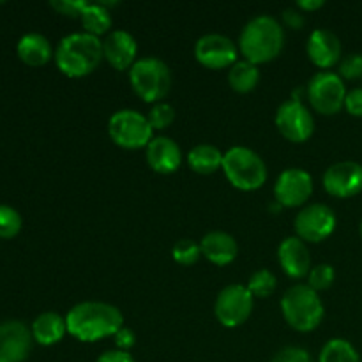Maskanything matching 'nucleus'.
Segmentation results:
<instances>
[{"label":"nucleus","instance_id":"1","mask_svg":"<svg viewBox=\"0 0 362 362\" xmlns=\"http://www.w3.org/2000/svg\"><path fill=\"white\" fill-rule=\"evenodd\" d=\"M67 332L78 341L94 343L115 336L124 327V317L113 304L101 300H85L66 315Z\"/></svg>","mask_w":362,"mask_h":362},{"label":"nucleus","instance_id":"2","mask_svg":"<svg viewBox=\"0 0 362 362\" xmlns=\"http://www.w3.org/2000/svg\"><path fill=\"white\" fill-rule=\"evenodd\" d=\"M285 45V30L271 14H258L244 25L239 35V49L246 60L265 64L274 60Z\"/></svg>","mask_w":362,"mask_h":362},{"label":"nucleus","instance_id":"3","mask_svg":"<svg viewBox=\"0 0 362 362\" xmlns=\"http://www.w3.org/2000/svg\"><path fill=\"white\" fill-rule=\"evenodd\" d=\"M103 41L87 32H73L60 39L55 49L57 67L69 78H81L101 64Z\"/></svg>","mask_w":362,"mask_h":362},{"label":"nucleus","instance_id":"4","mask_svg":"<svg viewBox=\"0 0 362 362\" xmlns=\"http://www.w3.org/2000/svg\"><path fill=\"white\" fill-rule=\"evenodd\" d=\"M281 313L292 329L311 332L324 320L325 308L318 292H315L308 283H297L281 297Z\"/></svg>","mask_w":362,"mask_h":362},{"label":"nucleus","instance_id":"5","mask_svg":"<svg viewBox=\"0 0 362 362\" xmlns=\"http://www.w3.org/2000/svg\"><path fill=\"white\" fill-rule=\"evenodd\" d=\"M221 170L233 187L240 191L260 189L267 180V165L253 148L237 147L228 148L223 158Z\"/></svg>","mask_w":362,"mask_h":362},{"label":"nucleus","instance_id":"6","mask_svg":"<svg viewBox=\"0 0 362 362\" xmlns=\"http://www.w3.org/2000/svg\"><path fill=\"white\" fill-rule=\"evenodd\" d=\"M133 90L147 103H161L172 87V71L159 57H141L129 69Z\"/></svg>","mask_w":362,"mask_h":362},{"label":"nucleus","instance_id":"7","mask_svg":"<svg viewBox=\"0 0 362 362\" xmlns=\"http://www.w3.org/2000/svg\"><path fill=\"white\" fill-rule=\"evenodd\" d=\"M108 134L112 141L127 151H136L151 144L154 129L148 124L147 115H141L136 110H119L108 120Z\"/></svg>","mask_w":362,"mask_h":362},{"label":"nucleus","instance_id":"8","mask_svg":"<svg viewBox=\"0 0 362 362\" xmlns=\"http://www.w3.org/2000/svg\"><path fill=\"white\" fill-rule=\"evenodd\" d=\"M346 92L345 81L334 71H318L306 87L311 108L322 115H336L345 108Z\"/></svg>","mask_w":362,"mask_h":362},{"label":"nucleus","instance_id":"9","mask_svg":"<svg viewBox=\"0 0 362 362\" xmlns=\"http://www.w3.org/2000/svg\"><path fill=\"white\" fill-rule=\"evenodd\" d=\"M255 297L247 290V286L233 283L225 286L216 297L214 315L223 327L235 329L243 325L253 313Z\"/></svg>","mask_w":362,"mask_h":362},{"label":"nucleus","instance_id":"10","mask_svg":"<svg viewBox=\"0 0 362 362\" xmlns=\"http://www.w3.org/2000/svg\"><path fill=\"white\" fill-rule=\"evenodd\" d=\"M276 127L288 141L303 144L315 131L313 113L300 99L290 98L278 106Z\"/></svg>","mask_w":362,"mask_h":362},{"label":"nucleus","instance_id":"11","mask_svg":"<svg viewBox=\"0 0 362 362\" xmlns=\"http://www.w3.org/2000/svg\"><path fill=\"white\" fill-rule=\"evenodd\" d=\"M336 228V214L329 205L310 204L297 212L293 230L304 243H322L332 235Z\"/></svg>","mask_w":362,"mask_h":362},{"label":"nucleus","instance_id":"12","mask_svg":"<svg viewBox=\"0 0 362 362\" xmlns=\"http://www.w3.org/2000/svg\"><path fill=\"white\" fill-rule=\"evenodd\" d=\"M239 48L230 37L223 34H205L194 45V57L209 69H225L237 62Z\"/></svg>","mask_w":362,"mask_h":362},{"label":"nucleus","instance_id":"13","mask_svg":"<svg viewBox=\"0 0 362 362\" xmlns=\"http://www.w3.org/2000/svg\"><path fill=\"white\" fill-rule=\"evenodd\" d=\"M313 193V179L303 168H286L274 184V200L281 207H300Z\"/></svg>","mask_w":362,"mask_h":362},{"label":"nucleus","instance_id":"14","mask_svg":"<svg viewBox=\"0 0 362 362\" xmlns=\"http://www.w3.org/2000/svg\"><path fill=\"white\" fill-rule=\"evenodd\" d=\"M322 182L331 197H356L362 191V165L357 161L334 163L325 170Z\"/></svg>","mask_w":362,"mask_h":362},{"label":"nucleus","instance_id":"15","mask_svg":"<svg viewBox=\"0 0 362 362\" xmlns=\"http://www.w3.org/2000/svg\"><path fill=\"white\" fill-rule=\"evenodd\" d=\"M32 331L21 320L0 322V362H23L32 350Z\"/></svg>","mask_w":362,"mask_h":362},{"label":"nucleus","instance_id":"16","mask_svg":"<svg viewBox=\"0 0 362 362\" xmlns=\"http://www.w3.org/2000/svg\"><path fill=\"white\" fill-rule=\"evenodd\" d=\"M308 57L322 71H327L341 62V41L329 28H315L308 37Z\"/></svg>","mask_w":362,"mask_h":362},{"label":"nucleus","instance_id":"17","mask_svg":"<svg viewBox=\"0 0 362 362\" xmlns=\"http://www.w3.org/2000/svg\"><path fill=\"white\" fill-rule=\"evenodd\" d=\"M103 57L113 69H131L138 60L136 39L127 30H112L103 41Z\"/></svg>","mask_w":362,"mask_h":362},{"label":"nucleus","instance_id":"18","mask_svg":"<svg viewBox=\"0 0 362 362\" xmlns=\"http://www.w3.org/2000/svg\"><path fill=\"white\" fill-rule=\"evenodd\" d=\"M278 262L285 274L290 278H306L311 271L310 247L297 235L286 237L278 247Z\"/></svg>","mask_w":362,"mask_h":362},{"label":"nucleus","instance_id":"19","mask_svg":"<svg viewBox=\"0 0 362 362\" xmlns=\"http://www.w3.org/2000/svg\"><path fill=\"white\" fill-rule=\"evenodd\" d=\"M147 163L154 172L168 175L177 172L182 163V151L179 144L168 136H154L147 145Z\"/></svg>","mask_w":362,"mask_h":362},{"label":"nucleus","instance_id":"20","mask_svg":"<svg viewBox=\"0 0 362 362\" xmlns=\"http://www.w3.org/2000/svg\"><path fill=\"white\" fill-rule=\"evenodd\" d=\"M200 250L211 264L219 265V267L232 264L239 255L237 240L223 230H212L205 233L204 239L200 240Z\"/></svg>","mask_w":362,"mask_h":362},{"label":"nucleus","instance_id":"21","mask_svg":"<svg viewBox=\"0 0 362 362\" xmlns=\"http://www.w3.org/2000/svg\"><path fill=\"white\" fill-rule=\"evenodd\" d=\"M16 53L28 66H42L53 57L52 42L41 32H27L16 45Z\"/></svg>","mask_w":362,"mask_h":362},{"label":"nucleus","instance_id":"22","mask_svg":"<svg viewBox=\"0 0 362 362\" xmlns=\"http://www.w3.org/2000/svg\"><path fill=\"white\" fill-rule=\"evenodd\" d=\"M32 338L34 341H37L39 345H55L60 339L64 338V334L67 332L66 318L60 317L55 311H45V313L37 315L34 318L30 325Z\"/></svg>","mask_w":362,"mask_h":362},{"label":"nucleus","instance_id":"23","mask_svg":"<svg viewBox=\"0 0 362 362\" xmlns=\"http://www.w3.org/2000/svg\"><path fill=\"white\" fill-rule=\"evenodd\" d=\"M223 154L216 145L211 144H200L194 145L193 148L187 154V165L193 172L202 173V175H209V173H214L216 170H219L223 166Z\"/></svg>","mask_w":362,"mask_h":362},{"label":"nucleus","instance_id":"24","mask_svg":"<svg viewBox=\"0 0 362 362\" xmlns=\"http://www.w3.org/2000/svg\"><path fill=\"white\" fill-rule=\"evenodd\" d=\"M260 81V69L257 64L250 62L246 59H240L230 67L228 71V83L239 94H247L253 90Z\"/></svg>","mask_w":362,"mask_h":362},{"label":"nucleus","instance_id":"25","mask_svg":"<svg viewBox=\"0 0 362 362\" xmlns=\"http://www.w3.org/2000/svg\"><path fill=\"white\" fill-rule=\"evenodd\" d=\"M80 20L81 25H83V32L95 35V37L106 34L112 28V14H110V9H106L99 2H88V6L81 13Z\"/></svg>","mask_w":362,"mask_h":362},{"label":"nucleus","instance_id":"26","mask_svg":"<svg viewBox=\"0 0 362 362\" xmlns=\"http://www.w3.org/2000/svg\"><path fill=\"white\" fill-rule=\"evenodd\" d=\"M318 362H361V356L350 341L343 338H332L320 350Z\"/></svg>","mask_w":362,"mask_h":362},{"label":"nucleus","instance_id":"27","mask_svg":"<svg viewBox=\"0 0 362 362\" xmlns=\"http://www.w3.org/2000/svg\"><path fill=\"white\" fill-rule=\"evenodd\" d=\"M247 290L251 292L253 297H260V299H265V297L272 296L278 286V279L267 269H258L257 272H253L247 281Z\"/></svg>","mask_w":362,"mask_h":362},{"label":"nucleus","instance_id":"28","mask_svg":"<svg viewBox=\"0 0 362 362\" xmlns=\"http://www.w3.org/2000/svg\"><path fill=\"white\" fill-rule=\"evenodd\" d=\"M21 225H23V219H21L20 212L11 205L0 204V237L11 239V237L18 235Z\"/></svg>","mask_w":362,"mask_h":362},{"label":"nucleus","instance_id":"29","mask_svg":"<svg viewBox=\"0 0 362 362\" xmlns=\"http://www.w3.org/2000/svg\"><path fill=\"white\" fill-rule=\"evenodd\" d=\"M172 257L177 264L180 265H193L197 264L198 258L202 257L200 244L194 243L193 239H180L173 244Z\"/></svg>","mask_w":362,"mask_h":362},{"label":"nucleus","instance_id":"30","mask_svg":"<svg viewBox=\"0 0 362 362\" xmlns=\"http://www.w3.org/2000/svg\"><path fill=\"white\" fill-rule=\"evenodd\" d=\"M336 279L334 267L329 264H318L311 267L310 274H308V285L315 290V292H322V290L331 288L332 283Z\"/></svg>","mask_w":362,"mask_h":362},{"label":"nucleus","instance_id":"31","mask_svg":"<svg viewBox=\"0 0 362 362\" xmlns=\"http://www.w3.org/2000/svg\"><path fill=\"white\" fill-rule=\"evenodd\" d=\"M147 119L152 129H166L175 120V110H173L170 103H156L151 108V112H148Z\"/></svg>","mask_w":362,"mask_h":362},{"label":"nucleus","instance_id":"32","mask_svg":"<svg viewBox=\"0 0 362 362\" xmlns=\"http://www.w3.org/2000/svg\"><path fill=\"white\" fill-rule=\"evenodd\" d=\"M339 76L345 80H357L362 76V53H350L339 62Z\"/></svg>","mask_w":362,"mask_h":362},{"label":"nucleus","instance_id":"33","mask_svg":"<svg viewBox=\"0 0 362 362\" xmlns=\"http://www.w3.org/2000/svg\"><path fill=\"white\" fill-rule=\"evenodd\" d=\"M49 6L57 11V13L64 14V16L80 18L85 7L88 6L87 0H52Z\"/></svg>","mask_w":362,"mask_h":362},{"label":"nucleus","instance_id":"34","mask_svg":"<svg viewBox=\"0 0 362 362\" xmlns=\"http://www.w3.org/2000/svg\"><path fill=\"white\" fill-rule=\"evenodd\" d=\"M271 362H313V359L310 352L300 346H285L272 357Z\"/></svg>","mask_w":362,"mask_h":362},{"label":"nucleus","instance_id":"35","mask_svg":"<svg viewBox=\"0 0 362 362\" xmlns=\"http://www.w3.org/2000/svg\"><path fill=\"white\" fill-rule=\"evenodd\" d=\"M345 108L350 115L362 117V87L352 88V90L346 92Z\"/></svg>","mask_w":362,"mask_h":362},{"label":"nucleus","instance_id":"36","mask_svg":"<svg viewBox=\"0 0 362 362\" xmlns=\"http://www.w3.org/2000/svg\"><path fill=\"white\" fill-rule=\"evenodd\" d=\"M281 18H283V23H285L286 27L296 28V30L303 28L304 23H306V18H304L303 11L297 9V7H288V9L283 11Z\"/></svg>","mask_w":362,"mask_h":362},{"label":"nucleus","instance_id":"37","mask_svg":"<svg viewBox=\"0 0 362 362\" xmlns=\"http://www.w3.org/2000/svg\"><path fill=\"white\" fill-rule=\"evenodd\" d=\"M113 338H115L117 350H122V352H129L131 346H134V343H136V336H134V332L131 331L129 327H126V325H124Z\"/></svg>","mask_w":362,"mask_h":362},{"label":"nucleus","instance_id":"38","mask_svg":"<svg viewBox=\"0 0 362 362\" xmlns=\"http://www.w3.org/2000/svg\"><path fill=\"white\" fill-rule=\"evenodd\" d=\"M95 362H136L131 357L129 352H122V350H108V352L101 354Z\"/></svg>","mask_w":362,"mask_h":362},{"label":"nucleus","instance_id":"39","mask_svg":"<svg viewBox=\"0 0 362 362\" xmlns=\"http://www.w3.org/2000/svg\"><path fill=\"white\" fill-rule=\"evenodd\" d=\"M324 0H299L296 4V7L300 11H317L320 7H324Z\"/></svg>","mask_w":362,"mask_h":362},{"label":"nucleus","instance_id":"40","mask_svg":"<svg viewBox=\"0 0 362 362\" xmlns=\"http://www.w3.org/2000/svg\"><path fill=\"white\" fill-rule=\"evenodd\" d=\"M361 237H362V221H361Z\"/></svg>","mask_w":362,"mask_h":362}]
</instances>
